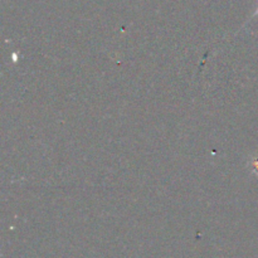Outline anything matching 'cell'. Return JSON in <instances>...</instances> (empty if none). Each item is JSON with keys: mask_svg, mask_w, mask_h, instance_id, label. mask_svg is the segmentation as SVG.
<instances>
[{"mask_svg": "<svg viewBox=\"0 0 258 258\" xmlns=\"http://www.w3.org/2000/svg\"><path fill=\"white\" fill-rule=\"evenodd\" d=\"M258 14V8H257V10H256V12H254L253 13V15H252V17H256V15Z\"/></svg>", "mask_w": 258, "mask_h": 258, "instance_id": "cell-1", "label": "cell"}]
</instances>
